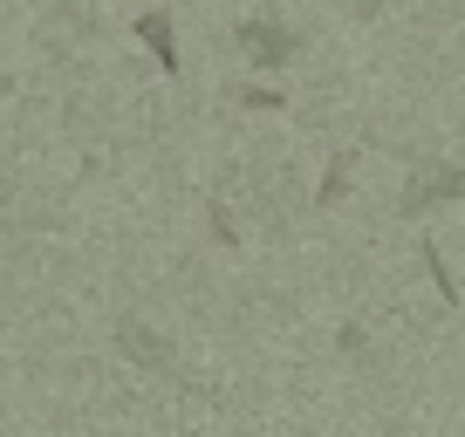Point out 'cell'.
<instances>
[{
    "instance_id": "5",
    "label": "cell",
    "mask_w": 465,
    "mask_h": 437,
    "mask_svg": "<svg viewBox=\"0 0 465 437\" xmlns=\"http://www.w3.org/2000/svg\"><path fill=\"white\" fill-rule=\"evenodd\" d=\"M424 267H431L438 294H445V301H459V287H451V274H445V260H438V247H431V239H424Z\"/></svg>"
},
{
    "instance_id": "3",
    "label": "cell",
    "mask_w": 465,
    "mask_h": 437,
    "mask_svg": "<svg viewBox=\"0 0 465 437\" xmlns=\"http://www.w3.org/2000/svg\"><path fill=\"white\" fill-rule=\"evenodd\" d=\"M240 42L253 48V62H261V69H281V62L294 55V34L274 28V21H247V28H240Z\"/></svg>"
},
{
    "instance_id": "2",
    "label": "cell",
    "mask_w": 465,
    "mask_h": 437,
    "mask_svg": "<svg viewBox=\"0 0 465 437\" xmlns=\"http://www.w3.org/2000/svg\"><path fill=\"white\" fill-rule=\"evenodd\" d=\"M116 342H124V355H131L137 369H158V376H172V342H164L158 328H144V321H124V328H116Z\"/></svg>"
},
{
    "instance_id": "1",
    "label": "cell",
    "mask_w": 465,
    "mask_h": 437,
    "mask_svg": "<svg viewBox=\"0 0 465 437\" xmlns=\"http://www.w3.org/2000/svg\"><path fill=\"white\" fill-rule=\"evenodd\" d=\"M459 191H465V171H459V164H424V171L404 185V212L418 218V212H431V205L459 199Z\"/></svg>"
},
{
    "instance_id": "4",
    "label": "cell",
    "mask_w": 465,
    "mask_h": 437,
    "mask_svg": "<svg viewBox=\"0 0 465 437\" xmlns=\"http://www.w3.org/2000/svg\"><path fill=\"white\" fill-rule=\"evenodd\" d=\"M137 34H144V42L158 48V62H164V69H178V48H172V21H164V15H144V21H137Z\"/></svg>"
}]
</instances>
